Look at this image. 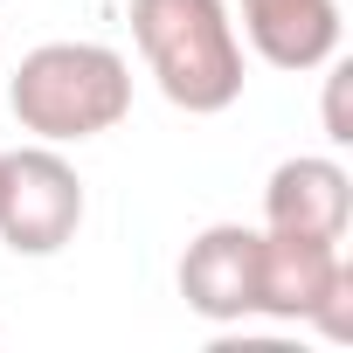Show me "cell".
<instances>
[{"mask_svg": "<svg viewBox=\"0 0 353 353\" xmlns=\"http://www.w3.org/2000/svg\"><path fill=\"white\" fill-rule=\"evenodd\" d=\"M132 42L173 111L215 118L243 97V35L229 0H132Z\"/></svg>", "mask_w": 353, "mask_h": 353, "instance_id": "6da1fadb", "label": "cell"}, {"mask_svg": "<svg viewBox=\"0 0 353 353\" xmlns=\"http://www.w3.org/2000/svg\"><path fill=\"white\" fill-rule=\"evenodd\" d=\"M8 111L42 145H83L132 111V63L104 42H42L8 77Z\"/></svg>", "mask_w": 353, "mask_h": 353, "instance_id": "7a4b0ae2", "label": "cell"}, {"mask_svg": "<svg viewBox=\"0 0 353 353\" xmlns=\"http://www.w3.org/2000/svg\"><path fill=\"white\" fill-rule=\"evenodd\" d=\"M83 229V181L56 145L0 152V243L14 256H56Z\"/></svg>", "mask_w": 353, "mask_h": 353, "instance_id": "3957f363", "label": "cell"}, {"mask_svg": "<svg viewBox=\"0 0 353 353\" xmlns=\"http://www.w3.org/2000/svg\"><path fill=\"white\" fill-rule=\"evenodd\" d=\"M256 277H263V229H250V222H208L181 250V270H173L188 312L208 325L256 319Z\"/></svg>", "mask_w": 353, "mask_h": 353, "instance_id": "277c9868", "label": "cell"}, {"mask_svg": "<svg viewBox=\"0 0 353 353\" xmlns=\"http://www.w3.org/2000/svg\"><path fill=\"white\" fill-rule=\"evenodd\" d=\"M346 222H353V181H346L339 159L298 152V159L270 166V181H263V229L346 243Z\"/></svg>", "mask_w": 353, "mask_h": 353, "instance_id": "5b68a950", "label": "cell"}, {"mask_svg": "<svg viewBox=\"0 0 353 353\" xmlns=\"http://www.w3.org/2000/svg\"><path fill=\"white\" fill-rule=\"evenodd\" d=\"M243 35L270 70H325L339 56V0H236Z\"/></svg>", "mask_w": 353, "mask_h": 353, "instance_id": "8992f818", "label": "cell"}, {"mask_svg": "<svg viewBox=\"0 0 353 353\" xmlns=\"http://www.w3.org/2000/svg\"><path fill=\"white\" fill-rule=\"evenodd\" d=\"M325 70H332V77H325V139L346 145V139H353V125H346V63L332 56Z\"/></svg>", "mask_w": 353, "mask_h": 353, "instance_id": "52a82bcc", "label": "cell"}]
</instances>
